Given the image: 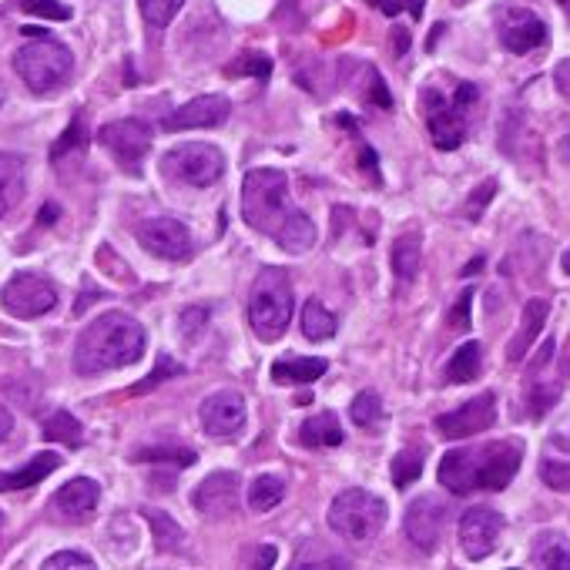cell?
<instances>
[{"instance_id": "obj_25", "label": "cell", "mask_w": 570, "mask_h": 570, "mask_svg": "<svg viewBox=\"0 0 570 570\" xmlns=\"http://www.w3.org/2000/svg\"><path fill=\"white\" fill-rule=\"evenodd\" d=\"M330 363L320 356H296V360H278L272 363V380L275 383H313L326 376Z\"/></svg>"}, {"instance_id": "obj_16", "label": "cell", "mask_w": 570, "mask_h": 570, "mask_svg": "<svg viewBox=\"0 0 570 570\" xmlns=\"http://www.w3.org/2000/svg\"><path fill=\"white\" fill-rule=\"evenodd\" d=\"M446 513H450V507H446L443 500H436V497H416V500L406 507V517H403L406 537H410L423 553L436 550L440 533H443V527H446Z\"/></svg>"}, {"instance_id": "obj_27", "label": "cell", "mask_w": 570, "mask_h": 570, "mask_svg": "<svg viewBox=\"0 0 570 570\" xmlns=\"http://www.w3.org/2000/svg\"><path fill=\"white\" fill-rule=\"evenodd\" d=\"M480 363H483V350H480L476 340H470V343H463V346L450 356L443 376H446V383H473V380L480 376Z\"/></svg>"}, {"instance_id": "obj_47", "label": "cell", "mask_w": 570, "mask_h": 570, "mask_svg": "<svg viewBox=\"0 0 570 570\" xmlns=\"http://www.w3.org/2000/svg\"><path fill=\"white\" fill-rule=\"evenodd\" d=\"M11 430H14V416H11V410L0 406V443L11 436Z\"/></svg>"}, {"instance_id": "obj_6", "label": "cell", "mask_w": 570, "mask_h": 570, "mask_svg": "<svg viewBox=\"0 0 570 570\" xmlns=\"http://www.w3.org/2000/svg\"><path fill=\"white\" fill-rule=\"evenodd\" d=\"M14 71L21 75V81L35 91V95H48L55 88H61L71 71H75V55L68 51V45L35 35L31 45H24L14 55Z\"/></svg>"}, {"instance_id": "obj_24", "label": "cell", "mask_w": 570, "mask_h": 570, "mask_svg": "<svg viewBox=\"0 0 570 570\" xmlns=\"http://www.w3.org/2000/svg\"><path fill=\"white\" fill-rule=\"evenodd\" d=\"M299 440L309 450H333V446L343 443V426H340L336 413H320V416H309L299 426Z\"/></svg>"}, {"instance_id": "obj_39", "label": "cell", "mask_w": 570, "mask_h": 570, "mask_svg": "<svg viewBox=\"0 0 570 570\" xmlns=\"http://www.w3.org/2000/svg\"><path fill=\"white\" fill-rule=\"evenodd\" d=\"M21 11L31 18H45V21H71V8L61 4V0H18Z\"/></svg>"}, {"instance_id": "obj_37", "label": "cell", "mask_w": 570, "mask_h": 570, "mask_svg": "<svg viewBox=\"0 0 570 570\" xmlns=\"http://www.w3.org/2000/svg\"><path fill=\"white\" fill-rule=\"evenodd\" d=\"M138 8L151 28H168L175 21V14L185 8V0H138Z\"/></svg>"}, {"instance_id": "obj_21", "label": "cell", "mask_w": 570, "mask_h": 570, "mask_svg": "<svg viewBox=\"0 0 570 570\" xmlns=\"http://www.w3.org/2000/svg\"><path fill=\"white\" fill-rule=\"evenodd\" d=\"M58 466H61V456L55 450H45V453L31 456L24 466L0 473V490H28V487H38L41 480H48L51 473H58Z\"/></svg>"}, {"instance_id": "obj_12", "label": "cell", "mask_w": 570, "mask_h": 570, "mask_svg": "<svg viewBox=\"0 0 570 570\" xmlns=\"http://www.w3.org/2000/svg\"><path fill=\"white\" fill-rule=\"evenodd\" d=\"M191 503H195L198 513H205V517H212V520L232 517V513L242 507V480H238V473H232V470H215V473H208V476L195 487Z\"/></svg>"}, {"instance_id": "obj_53", "label": "cell", "mask_w": 570, "mask_h": 570, "mask_svg": "<svg viewBox=\"0 0 570 570\" xmlns=\"http://www.w3.org/2000/svg\"><path fill=\"white\" fill-rule=\"evenodd\" d=\"M557 4L563 8V14H567V21H570V0H557Z\"/></svg>"}, {"instance_id": "obj_49", "label": "cell", "mask_w": 570, "mask_h": 570, "mask_svg": "<svg viewBox=\"0 0 570 570\" xmlns=\"http://www.w3.org/2000/svg\"><path fill=\"white\" fill-rule=\"evenodd\" d=\"M393 38H396V58H400V55H403V51L410 48V35L396 28V31H393Z\"/></svg>"}, {"instance_id": "obj_17", "label": "cell", "mask_w": 570, "mask_h": 570, "mask_svg": "<svg viewBox=\"0 0 570 570\" xmlns=\"http://www.w3.org/2000/svg\"><path fill=\"white\" fill-rule=\"evenodd\" d=\"M228 115H232V101H228L225 95H198V98H191L188 105L175 108V111L161 121V128H165V131L218 128V125L228 121Z\"/></svg>"}, {"instance_id": "obj_48", "label": "cell", "mask_w": 570, "mask_h": 570, "mask_svg": "<svg viewBox=\"0 0 570 570\" xmlns=\"http://www.w3.org/2000/svg\"><path fill=\"white\" fill-rule=\"evenodd\" d=\"M268 563H275V547H262V550H258L255 567H268Z\"/></svg>"}, {"instance_id": "obj_23", "label": "cell", "mask_w": 570, "mask_h": 570, "mask_svg": "<svg viewBox=\"0 0 570 570\" xmlns=\"http://www.w3.org/2000/svg\"><path fill=\"white\" fill-rule=\"evenodd\" d=\"M547 313H550V306H547L543 299H530V303L523 306L520 326H517V333H513V340H510V350H507V360H510V363H520V360L527 356V350L533 346V340L540 336V330H543V323H547Z\"/></svg>"}, {"instance_id": "obj_15", "label": "cell", "mask_w": 570, "mask_h": 570, "mask_svg": "<svg viewBox=\"0 0 570 570\" xmlns=\"http://www.w3.org/2000/svg\"><path fill=\"white\" fill-rule=\"evenodd\" d=\"M500 533H503V517L490 507H470L460 517V547L470 560L490 557Z\"/></svg>"}, {"instance_id": "obj_40", "label": "cell", "mask_w": 570, "mask_h": 570, "mask_svg": "<svg viewBox=\"0 0 570 570\" xmlns=\"http://www.w3.org/2000/svg\"><path fill=\"white\" fill-rule=\"evenodd\" d=\"M228 75L232 78H238V75H252V78H268L272 75V61L265 58V55H255V51H248V55H242L238 61H232L228 65Z\"/></svg>"}, {"instance_id": "obj_30", "label": "cell", "mask_w": 570, "mask_h": 570, "mask_svg": "<svg viewBox=\"0 0 570 570\" xmlns=\"http://www.w3.org/2000/svg\"><path fill=\"white\" fill-rule=\"evenodd\" d=\"M533 563L550 570H570V543L560 533H540L533 540Z\"/></svg>"}, {"instance_id": "obj_51", "label": "cell", "mask_w": 570, "mask_h": 570, "mask_svg": "<svg viewBox=\"0 0 570 570\" xmlns=\"http://www.w3.org/2000/svg\"><path fill=\"white\" fill-rule=\"evenodd\" d=\"M560 268H563V272H567V275H570V248H567V252H563V258H560Z\"/></svg>"}, {"instance_id": "obj_43", "label": "cell", "mask_w": 570, "mask_h": 570, "mask_svg": "<svg viewBox=\"0 0 570 570\" xmlns=\"http://www.w3.org/2000/svg\"><path fill=\"white\" fill-rule=\"evenodd\" d=\"M493 195H497V181H493V178H487V181L470 195V202H466V218H473V222H476V218L483 215V208H487V202H490Z\"/></svg>"}, {"instance_id": "obj_9", "label": "cell", "mask_w": 570, "mask_h": 570, "mask_svg": "<svg viewBox=\"0 0 570 570\" xmlns=\"http://www.w3.org/2000/svg\"><path fill=\"white\" fill-rule=\"evenodd\" d=\"M0 306L18 320H38L58 306V285L45 272H18L0 289Z\"/></svg>"}, {"instance_id": "obj_18", "label": "cell", "mask_w": 570, "mask_h": 570, "mask_svg": "<svg viewBox=\"0 0 570 570\" xmlns=\"http://www.w3.org/2000/svg\"><path fill=\"white\" fill-rule=\"evenodd\" d=\"M198 420H202V430L208 436H215V440L235 436L245 426V400H242V393H232V390L212 393L202 403Z\"/></svg>"}, {"instance_id": "obj_8", "label": "cell", "mask_w": 570, "mask_h": 570, "mask_svg": "<svg viewBox=\"0 0 570 570\" xmlns=\"http://www.w3.org/2000/svg\"><path fill=\"white\" fill-rule=\"evenodd\" d=\"M225 171V158L215 145L205 141H191V145H178L171 151H165L161 158V175H168L171 181L191 185V188H208L222 178Z\"/></svg>"}, {"instance_id": "obj_5", "label": "cell", "mask_w": 570, "mask_h": 570, "mask_svg": "<svg viewBox=\"0 0 570 570\" xmlns=\"http://www.w3.org/2000/svg\"><path fill=\"white\" fill-rule=\"evenodd\" d=\"M476 85L470 81H460L456 91L446 98L440 95L436 88H426L423 91V108H426V128H430V138L440 151H456L463 141H466V111L473 108L476 101Z\"/></svg>"}, {"instance_id": "obj_28", "label": "cell", "mask_w": 570, "mask_h": 570, "mask_svg": "<svg viewBox=\"0 0 570 570\" xmlns=\"http://www.w3.org/2000/svg\"><path fill=\"white\" fill-rule=\"evenodd\" d=\"M285 500V480L278 473H262L248 483V507L255 513H268Z\"/></svg>"}, {"instance_id": "obj_20", "label": "cell", "mask_w": 570, "mask_h": 570, "mask_svg": "<svg viewBox=\"0 0 570 570\" xmlns=\"http://www.w3.org/2000/svg\"><path fill=\"white\" fill-rule=\"evenodd\" d=\"M98 500H101V487H98L91 476L68 480V483L55 493V507H58L65 517H71V520L88 517V513L98 507Z\"/></svg>"}, {"instance_id": "obj_31", "label": "cell", "mask_w": 570, "mask_h": 570, "mask_svg": "<svg viewBox=\"0 0 570 570\" xmlns=\"http://www.w3.org/2000/svg\"><path fill=\"white\" fill-rule=\"evenodd\" d=\"M85 151H88V125L81 115H75L71 125L65 128V135L51 145V165H61L71 155H85Z\"/></svg>"}, {"instance_id": "obj_52", "label": "cell", "mask_w": 570, "mask_h": 570, "mask_svg": "<svg viewBox=\"0 0 570 570\" xmlns=\"http://www.w3.org/2000/svg\"><path fill=\"white\" fill-rule=\"evenodd\" d=\"M563 376H570V346H567V356H563Z\"/></svg>"}, {"instance_id": "obj_26", "label": "cell", "mask_w": 570, "mask_h": 570, "mask_svg": "<svg viewBox=\"0 0 570 570\" xmlns=\"http://www.w3.org/2000/svg\"><path fill=\"white\" fill-rule=\"evenodd\" d=\"M420 262H423V238L416 232L410 235H400L393 242V272L400 282H413L416 272H420Z\"/></svg>"}, {"instance_id": "obj_36", "label": "cell", "mask_w": 570, "mask_h": 570, "mask_svg": "<svg viewBox=\"0 0 570 570\" xmlns=\"http://www.w3.org/2000/svg\"><path fill=\"white\" fill-rule=\"evenodd\" d=\"M141 513H145V520L155 523V540H158L161 550H171V547H178V543L185 540V530L175 523V517H168V513H161V510H151V507H145Z\"/></svg>"}, {"instance_id": "obj_46", "label": "cell", "mask_w": 570, "mask_h": 570, "mask_svg": "<svg viewBox=\"0 0 570 570\" xmlns=\"http://www.w3.org/2000/svg\"><path fill=\"white\" fill-rule=\"evenodd\" d=\"M553 85H557V91H560L563 98H570V58L560 61V65L553 68Z\"/></svg>"}, {"instance_id": "obj_14", "label": "cell", "mask_w": 570, "mask_h": 570, "mask_svg": "<svg viewBox=\"0 0 570 570\" xmlns=\"http://www.w3.org/2000/svg\"><path fill=\"white\" fill-rule=\"evenodd\" d=\"M497 35L510 55H530L540 45H547V24L527 8H503L497 21Z\"/></svg>"}, {"instance_id": "obj_42", "label": "cell", "mask_w": 570, "mask_h": 570, "mask_svg": "<svg viewBox=\"0 0 570 570\" xmlns=\"http://www.w3.org/2000/svg\"><path fill=\"white\" fill-rule=\"evenodd\" d=\"M45 567L48 570H61V567H95V557H88V553H81V550H61V553H55V557H48L45 560Z\"/></svg>"}, {"instance_id": "obj_54", "label": "cell", "mask_w": 570, "mask_h": 570, "mask_svg": "<svg viewBox=\"0 0 570 570\" xmlns=\"http://www.w3.org/2000/svg\"><path fill=\"white\" fill-rule=\"evenodd\" d=\"M8 101V88H4V81H0V105Z\"/></svg>"}, {"instance_id": "obj_11", "label": "cell", "mask_w": 570, "mask_h": 570, "mask_svg": "<svg viewBox=\"0 0 570 570\" xmlns=\"http://www.w3.org/2000/svg\"><path fill=\"white\" fill-rule=\"evenodd\" d=\"M493 423H497V396L480 393L470 403L436 416V433L443 440H466V436H476V433L490 430Z\"/></svg>"}, {"instance_id": "obj_33", "label": "cell", "mask_w": 570, "mask_h": 570, "mask_svg": "<svg viewBox=\"0 0 570 570\" xmlns=\"http://www.w3.org/2000/svg\"><path fill=\"white\" fill-rule=\"evenodd\" d=\"M131 460L141 463H175V466H191L198 460V453L191 446H175V443H158V446H145L138 450Z\"/></svg>"}, {"instance_id": "obj_41", "label": "cell", "mask_w": 570, "mask_h": 570, "mask_svg": "<svg viewBox=\"0 0 570 570\" xmlns=\"http://www.w3.org/2000/svg\"><path fill=\"white\" fill-rule=\"evenodd\" d=\"M370 8H376L380 14L386 18H400L403 11L413 14V18H423V8H426V0H366Z\"/></svg>"}, {"instance_id": "obj_29", "label": "cell", "mask_w": 570, "mask_h": 570, "mask_svg": "<svg viewBox=\"0 0 570 570\" xmlns=\"http://www.w3.org/2000/svg\"><path fill=\"white\" fill-rule=\"evenodd\" d=\"M336 330H340V323H336V316L326 309V303L309 299V303L303 306V336H306V340L326 343V340L336 336Z\"/></svg>"}, {"instance_id": "obj_7", "label": "cell", "mask_w": 570, "mask_h": 570, "mask_svg": "<svg viewBox=\"0 0 570 570\" xmlns=\"http://www.w3.org/2000/svg\"><path fill=\"white\" fill-rule=\"evenodd\" d=\"M386 500L363 490V487H353V490H343L333 503H330V527L350 540V543H370L380 537V530L386 527Z\"/></svg>"}, {"instance_id": "obj_22", "label": "cell", "mask_w": 570, "mask_h": 570, "mask_svg": "<svg viewBox=\"0 0 570 570\" xmlns=\"http://www.w3.org/2000/svg\"><path fill=\"white\" fill-rule=\"evenodd\" d=\"M28 185V165L14 151H0V218H4L21 198Z\"/></svg>"}, {"instance_id": "obj_13", "label": "cell", "mask_w": 570, "mask_h": 570, "mask_svg": "<svg viewBox=\"0 0 570 570\" xmlns=\"http://www.w3.org/2000/svg\"><path fill=\"white\" fill-rule=\"evenodd\" d=\"M135 235H138V242H141L151 255H158V258L181 262V258L191 255V235H188V228H185L178 218H171V215L145 218V222L138 225Z\"/></svg>"}, {"instance_id": "obj_45", "label": "cell", "mask_w": 570, "mask_h": 570, "mask_svg": "<svg viewBox=\"0 0 570 570\" xmlns=\"http://www.w3.org/2000/svg\"><path fill=\"white\" fill-rule=\"evenodd\" d=\"M470 303H473V285H470V289H463V296H460V303L453 306V326L456 330H466L470 326Z\"/></svg>"}, {"instance_id": "obj_35", "label": "cell", "mask_w": 570, "mask_h": 570, "mask_svg": "<svg viewBox=\"0 0 570 570\" xmlns=\"http://www.w3.org/2000/svg\"><path fill=\"white\" fill-rule=\"evenodd\" d=\"M350 413H353V423H356V426H363V430L380 426V420H383V400H380V393L363 390V393L353 400Z\"/></svg>"}, {"instance_id": "obj_10", "label": "cell", "mask_w": 570, "mask_h": 570, "mask_svg": "<svg viewBox=\"0 0 570 570\" xmlns=\"http://www.w3.org/2000/svg\"><path fill=\"white\" fill-rule=\"evenodd\" d=\"M98 141L118 158L125 168H141L145 155L151 151V128L141 118H121L101 128Z\"/></svg>"}, {"instance_id": "obj_3", "label": "cell", "mask_w": 570, "mask_h": 570, "mask_svg": "<svg viewBox=\"0 0 570 570\" xmlns=\"http://www.w3.org/2000/svg\"><path fill=\"white\" fill-rule=\"evenodd\" d=\"M145 356V326L128 313H101L75 343V373L98 376Z\"/></svg>"}, {"instance_id": "obj_34", "label": "cell", "mask_w": 570, "mask_h": 570, "mask_svg": "<svg viewBox=\"0 0 570 570\" xmlns=\"http://www.w3.org/2000/svg\"><path fill=\"white\" fill-rule=\"evenodd\" d=\"M390 473H393V483H396L400 490H406L410 483H416L420 473H423V450H416V446L400 450V453L393 456Z\"/></svg>"}, {"instance_id": "obj_2", "label": "cell", "mask_w": 570, "mask_h": 570, "mask_svg": "<svg viewBox=\"0 0 570 570\" xmlns=\"http://www.w3.org/2000/svg\"><path fill=\"white\" fill-rule=\"evenodd\" d=\"M520 463H523L520 440L460 446L440 460V483L456 497H470L476 490H503L517 476Z\"/></svg>"}, {"instance_id": "obj_50", "label": "cell", "mask_w": 570, "mask_h": 570, "mask_svg": "<svg viewBox=\"0 0 570 570\" xmlns=\"http://www.w3.org/2000/svg\"><path fill=\"white\" fill-rule=\"evenodd\" d=\"M483 268V258H476V262H470L466 268H463V275H473V272H480Z\"/></svg>"}, {"instance_id": "obj_1", "label": "cell", "mask_w": 570, "mask_h": 570, "mask_svg": "<svg viewBox=\"0 0 570 570\" xmlns=\"http://www.w3.org/2000/svg\"><path fill=\"white\" fill-rule=\"evenodd\" d=\"M242 218L255 232L275 238L285 252H309L316 245V225L306 212L289 205V181L275 168H252L242 181Z\"/></svg>"}, {"instance_id": "obj_38", "label": "cell", "mask_w": 570, "mask_h": 570, "mask_svg": "<svg viewBox=\"0 0 570 570\" xmlns=\"http://www.w3.org/2000/svg\"><path fill=\"white\" fill-rule=\"evenodd\" d=\"M540 480H543L550 490L570 493V460L543 456V460H540Z\"/></svg>"}, {"instance_id": "obj_32", "label": "cell", "mask_w": 570, "mask_h": 570, "mask_svg": "<svg viewBox=\"0 0 570 570\" xmlns=\"http://www.w3.org/2000/svg\"><path fill=\"white\" fill-rule=\"evenodd\" d=\"M45 440L65 443V446H81V440H85L81 420H75L68 410H55V413L45 420Z\"/></svg>"}, {"instance_id": "obj_4", "label": "cell", "mask_w": 570, "mask_h": 570, "mask_svg": "<svg viewBox=\"0 0 570 570\" xmlns=\"http://www.w3.org/2000/svg\"><path fill=\"white\" fill-rule=\"evenodd\" d=\"M296 313V296L293 282L285 268H262L252 282L248 293V323L262 343L278 340L293 323Z\"/></svg>"}, {"instance_id": "obj_19", "label": "cell", "mask_w": 570, "mask_h": 570, "mask_svg": "<svg viewBox=\"0 0 570 570\" xmlns=\"http://www.w3.org/2000/svg\"><path fill=\"white\" fill-rule=\"evenodd\" d=\"M550 356H553V343H547L543 350H540V356L530 363V376H527V413L533 416V420H540V416H547L553 406H557V400H560V380H553V376H547V363H550Z\"/></svg>"}, {"instance_id": "obj_44", "label": "cell", "mask_w": 570, "mask_h": 570, "mask_svg": "<svg viewBox=\"0 0 570 570\" xmlns=\"http://www.w3.org/2000/svg\"><path fill=\"white\" fill-rule=\"evenodd\" d=\"M175 373H181V366H178V363H175L171 356H161V360H158V370H155V373H151V376H148L145 383L131 386V396H141V393H145V390H151V386H155V383H158L161 376H175Z\"/></svg>"}, {"instance_id": "obj_55", "label": "cell", "mask_w": 570, "mask_h": 570, "mask_svg": "<svg viewBox=\"0 0 570 570\" xmlns=\"http://www.w3.org/2000/svg\"><path fill=\"white\" fill-rule=\"evenodd\" d=\"M0 527H4V513H0Z\"/></svg>"}]
</instances>
